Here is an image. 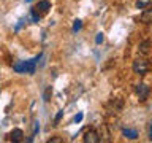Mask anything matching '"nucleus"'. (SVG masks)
Instances as JSON below:
<instances>
[{
    "mask_svg": "<svg viewBox=\"0 0 152 143\" xmlns=\"http://www.w3.org/2000/svg\"><path fill=\"white\" fill-rule=\"evenodd\" d=\"M147 70H149V62L146 59H136L133 62V72L136 75H144L147 73Z\"/></svg>",
    "mask_w": 152,
    "mask_h": 143,
    "instance_id": "nucleus-1",
    "label": "nucleus"
},
{
    "mask_svg": "<svg viewBox=\"0 0 152 143\" xmlns=\"http://www.w3.org/2000/svg\"><path fill=\"white\" fill-rule=\"evenodd\" d=\"M149 92H151V89L147 84H144V83L136 84V94H138V97H140V100H146Z\"/></svg>",
    "mask_w": 152,
    "mask_h": 143,
    "instance_id": "nucleus-2",
    "label": "nucleus"
},
{
    "mask_svg": "<svg viewBox=\"0 0 152 143\" xmlns=\"http://www.w3.org/2000/svg\"><path fill=\"white\" fill-rule=\"evenodd\" d=\"M84 142H86V143H98V142H100L98 132L94 130V129H89V130L84 133Z\"/></svg>",
    "mask_w": 152,
    "mask_h": 143,
    "instance_id": "nucleus-3",
    "label": "nucleus"
},
{
    "mask_svg": "<svg viewBox=\"0 0 152 143\" xmlns=\"http://www.w3.org/2000/svg\"><path fill=\"white\" fill-rule=\"evenodd\" d=\"M10 140L11 142H16V143H19V142H22L24 140V132L21 130V129H13L11 132H10Z\"/></svg>",
    "mask_w": 152,
    "mask_h": 143,
    "instance_id": "nucleus-4",
    "label": "nucleus"
},
{
    "mask_svg": "<svg viewBox=\"0 0 152 143\" xmlns=\"http://www.w3.org/2000/svg\"><path fill=\"white\" fill-rule=\"evenodd\" d=\"M38 59H40V56L35 57V59H32V60H26V69H24V73H28V75L35 73V65H37Z\"/></svg>",
    "mask_w": 152,
    "mask_h": 143,
    "instance_id": "nucleus-5",
    "label": "nucleus"
},
{
    "mask_svg": "<svg viewBox=\"0 0 152 143\" xmlns=\"http://www.w3.org/2000/svg\"><path fill=\"white\" fill-rule=\"evenodd\" d=\"M32 10H35L37 13L38 11H40V13H48L51 10V3L48 2V0H41V2H38V5L35 8H32Z\"/></svg>",
    "mask_w": 152,
    "mask_h": 143,
    "instance_id": "nucleus-6",
    "label": "nucleus"
},
{
    "mask_svg": "<svg viewBox=\"0 0 152 143\" xmlns=\"http://www.w3.org/2000/svg\"><path fill=\"white\" fill-rule=\"evenodd\" d=\"M151 48H152V41H151V40H144V41L140 43L138 51H140L141 54H149V52H151Z\"/></svg>",
    "mask_w": 152,
    "mask_h": 143,
    "instance_id": "nucleus-7",
    "label": "nucleus"
},
{
    "mask_svg": "<svg viewBox=\"0 0 152 143\" xmlns=\"http://www.w3.org/2000/svg\"><path fill=\"white\" fill-rule=\"evenodd\" d=\"M141 22L144 24H151L152 22V7H147V10H144V11L141 13Z\"/></svg>",
    "mask_w": 152,
    "mask_h": 143,
    "instance_id": "nucleus-8",
    "label": "nucleus"
},
{
    "mask_svg": "<svg viewBox=\"0 0 152 143\" xmlns=\"http://www.w3.org/2000/svg\"><path fill=\"white\" fill-rule=\"evenodd\" d=\"M122 133H124V137L130 138V140H135V138H138V132L133 130V129H124Z\"/></svg>",
    "mask_w": 152,
    "mask_h": 143,
    "instance_id": "nucleus-9",
    "label": "nucleus"
},
{
    "mask_svg": "<svg viewBox=\"0 0 152 143\" xmlns=\"http://www.w3.org/2000/svg\"><path fill=\"white\" fill-rule=\"evenodd\" d=\"M14 72H18V73H24V69H26V60L19 62V64H14Z\"/></svg>",
    "mask_w": 152,
    "mask_h": 143,
    "instance_id": "nucleus-10",
    "label": "nucleus"
},
{
    "mask_svg": "<svg viewBox=\"0 0 152 143\" xmlns=\"http://www.w3.org/2000/svg\"><path fill=\"white\" fill-rule=\"evenodd\" d=\"M51 95H52V89H51V86H49V88H46L45 94H43V100H45V102H49Z\"/></svg>",
    "mask_w": 152,
    "mask_h": 143,
    "instance_id": "nucleus-11",
    "label": "nucleus"
},
{
    "mask_svg": "<svg viewBox=\"0 0 152 143\" xmlns=\"http://www.w3.org/2000/svg\"><path fill=\"white\" fill-rule=\"evenodd\" d=\"M147 5H149V2H147V0H138V2H136V8L142 10V8H146Z\"/></svg>",
    "mask_w": 152,
    "mask_h": 143,
    "instance_id": "nucleus-12",
    "label": "nucleus"
},
{
    "mask_svg": "<svg viewBox=\"0 0 152 143\" xmlns=\"http://www.w3.org/2000/svg\"><path fill=\"white\" fill-rule=\"evenodd\" d=\"M103 33L100 32V33H97V37H95V43H97V45H100V43H103Z\"/></svg>",
    "mask_w": 152,
    "mask_h": 143,
    "instance_id": "nucleus-13",
    "label": "nucleus"
},
{
    "mask_svg": "<svg viewBox=\"0 0 152 143\" xmlns=\"http://www.w3.org/2000/svg\"><path fill=\"white\" fill-rule=\"evenodd\" d=\"M81 26H83V24H81V21H79V19H76L75 24H73V30H75V32H78L79 29H81Z\"/></svg>",
    "mask_w": 152,
    "mask_h": 143,
    "instance_id": "nucleus-14",
    "label": "nucleus"
},
{
    "mask_svg": "<svg viewBox=\"0 0 152 143\" xmlns=\"http://www.w3.org/2000/svg\"><path fill=\"white\" fill-rule=\"evenodd\" d=\"M62 116H64V110H62V111H59V113H57V116H56V119H54V121H56V124H57V122L60 121V118H62Z\"/></svg>",
    "mask_w": 152,
    "mask_h": 143,
    "instance_id": "nucleus-15",
    "label": "nucleus"
},
{
    "mask_svg": "<svg viewBox=\"0 0 152 143\" xmlns=\"http://www.w3.org/2000/svg\"><path fill=\"white\" fill-rule=\"evenodd\" d=\"M60 142H62V138H57V137L51 138V140H48V143H60Z\"/></svg>",
    "mask_w": 152,
    "mask_h": 143,
    "instance_id": "nucleus-16",
    "label": "nucleus"
},
{
    "mask_svg": "<svg viewBox=\"0 0 152 143\" xmlns=\"http://www.w3.org/2000/svg\"><path fill=\"white\" fill-rule=\"evenodd\" d=\"M81 121H83V114H76V116H75V122H81Z\"/></svg>",
    "mask_w": 152,
    "mask_h": 143,
    "instance_id": "nucleus-17",
    "label": "nucleus"
},
{
    "mask_svg": "<svg viewBox=\"0 0 152 143\" xmlns=\"http://www.w3.org/2000/svg\"><path fill=\"white\" fill-rule=\"evenodd\" d=\"M149 138L152 140V121H151V130H149Z\"/></svg>",
    "mask_w": 152,
    "mask_h": 143,
    "instance_id": "nucleus-18",
    "label": "nucleus"
}]
</instances>
